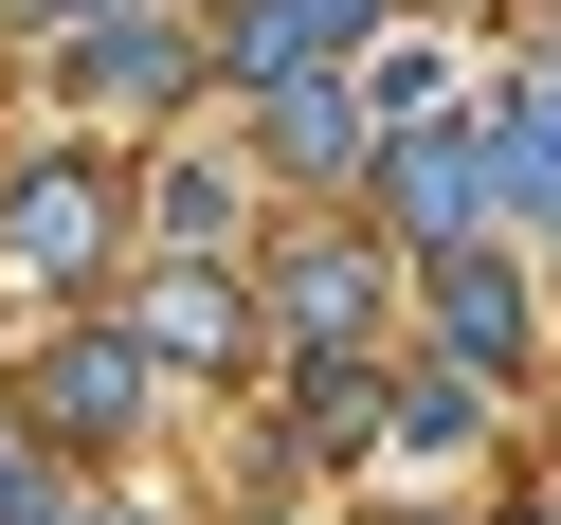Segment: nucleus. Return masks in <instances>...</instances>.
Instances as JSON below:
<instances>
[{
	"instance_id": "11",
	"label": "nucleus",
	"mask_w": 561,
	"mask_h": 525,
	"mask_svg": "<svg viewBox=\"0 0 561 525\" xmlns=\"http://www.w3.org/2000/svg\"><path fill=\"white\" fill-rule=\"evenodd\" d=\"M380 435V380L363 363H308V453H363Z\"/></svg>"
},
{
	"instance_id": "7",
	"label": "nucleus",
	"mask_w": 561,
	"mask_h": 525,
	"mask_svg": "<svg viewBox=\"0 0 561 525\" xmlns=\"http://www.w3.org/2000/svg\"><path fill=\"white\" fill-rule=\"evenodd\" d=\"M435 344H453V363H525V290H507L489 236H471V254H435Z\"/></svg>"
},
{
	"instance_id": "2",
	"label": "nucleus",
	"mask_w": 561,
	"mask_h": 525,
	"mask_svg": "<svg viewBox=\"0 0 561 525\" xmlns=\"http://www.w3.org/2000/svg\"><path fill=\"white\" fill-rule=\"evenodd\" d=\"M146 363H163L146 327H73L37 380H19V416H37V435H73V453H110V435H146Z\"/></svg>"
},
{
	"instance_id": "4",
	"label": "nucleus",
	"mask_w": 561,
	"mask_h": 525,
	"mask_svg": "<svg viewBox=\"0 0 561 525\" xmlns=\"http://www.w3.org/2000/svg\"><path fill=\"white\" fill-rule=\"evenodd\" d=\"M272 327L290 344H363L380 327V254L363 236H290V254H272Z\"/></svg>"
},
{
	"instance_id": "5",
	"label": "nucleus",
	"mask_w": 561,
	"mask_h": 525,
	"mask_svg": "<svg viewBox=\"0 0 561 525\" xmlns=\"http://www.w3.org/2000/svg\"><path fill=\"white\" fill-rule=\"evenodd\" d=\"M0 254L19 272H91L110 254V182H91V163H37V182L0 199Z\"/></svg>"
},
{
	"instance_id": "3",
	"label": "nucleus",
	"mask_w": 561,
	"mask_h": 525,
	"mask_svg": "<svg viewBox=\"0 0 561 525\" xmlns=\"http://www.w3.org/2000/svg\"><path fill=\"white\" fill-rule=\"evenodd\" d=\"M254 110H272V163L290 182H380V91H344V55L254 73Z\"/></svg>"
},
{
	"instance_id": "1",
	"label": "nucleus",
	"mask_w": 561,
	"mask_h": 525,
	"mask_svg": "<svg viewBox=\"0 0 561 525\" xmlns=\"http://www.w3.org/2000/svg\"><path fill=\"white\" fill-rule=\"evenodd\" d=\"M380 218H399L416 254H471V236L507 218V127H453V110L380 127Z\"/></svg>"
},
{
	"instance_id": "13",
	"label": "nucleus",
	"mask_w": 561,
	"mask_h": 525,
	"mask_svg": "<svg viewBox=\"0 0 561 525\" xmlns=\"http://www.w3.org/2000/svg\"><path fill=\"white\" fill-rule=\"evenodd\" d=\"M127 525H146V507H127Z\"/></svg>"
},
{
	"instance_id": "9",
	"label": "nucleus",
	"mask_w": 561,
	"mask_h": 525,
	"mask_svg": "<svg viewBox=\"0 0 561 525\" xmlns=\"http://www.w3.org/2000/svg\"><path fill=\"white\" fill-rule=\"evenodd\" d=\"M399 435H416V453H471V435H489V363H416V380H399Z\"/></svg>"
},
{
	"instance_id": "8",
	"label": "nucleus",
	"mask_w": 561,
	"mask_h": 525,
	"mask_svg": "<svg viewBox=\"0 0 561 525\" xmlns=\"http://www.w3.org/2000/svg\"><path fill=\"white\" fill-rule=\"evenodd\" d=\"M199 37L182 19H110V37H73V91H110V110H146V91H182Z\"/></svg>"
},
{
	"instance_id": "12",
	"label": "nucleus",
	"mask_w": 561,
	"mask_h": 525,
	"mask_svg": "<svg viewBox=\"0 0 561 525\" xmlns=\"http://www.w3.org/2000/svg\"><path fill=\"white\" fill-rule=\"evenodd\" d=\"M19 19H37V37H110L127 0H19Z\"/></svg>"
},
{
	"instance_id": "6",
	"label": "nucleus",
	"mask_w": 561,
	"mask_h": 525,
	"mask_svg": "<svg viewBox=\"0 0 561 525\" xmlns=\"http://www.w3.org/2000/svg\"><path fill=\"white\" fill-rule=\"evenodd\" d=\"M380 37V0H236V73H308V55H363Z\"/></svg>"
},
{
	"instance_id": "10",
	"label": "nucleus",
	"mask_w": 561,
	"mask_h": 525,
	"mask_svg": "<svg viewBox=\"0 0 561 525\" xmlns=\"http://www.w3.org/2000/svg\"><path fill=\"white\" fill-rule=\"evenodd\" d=\"M146 344H163V363H236V290H199V272L146 290Z\"/></svg>"
}]
</instances>
